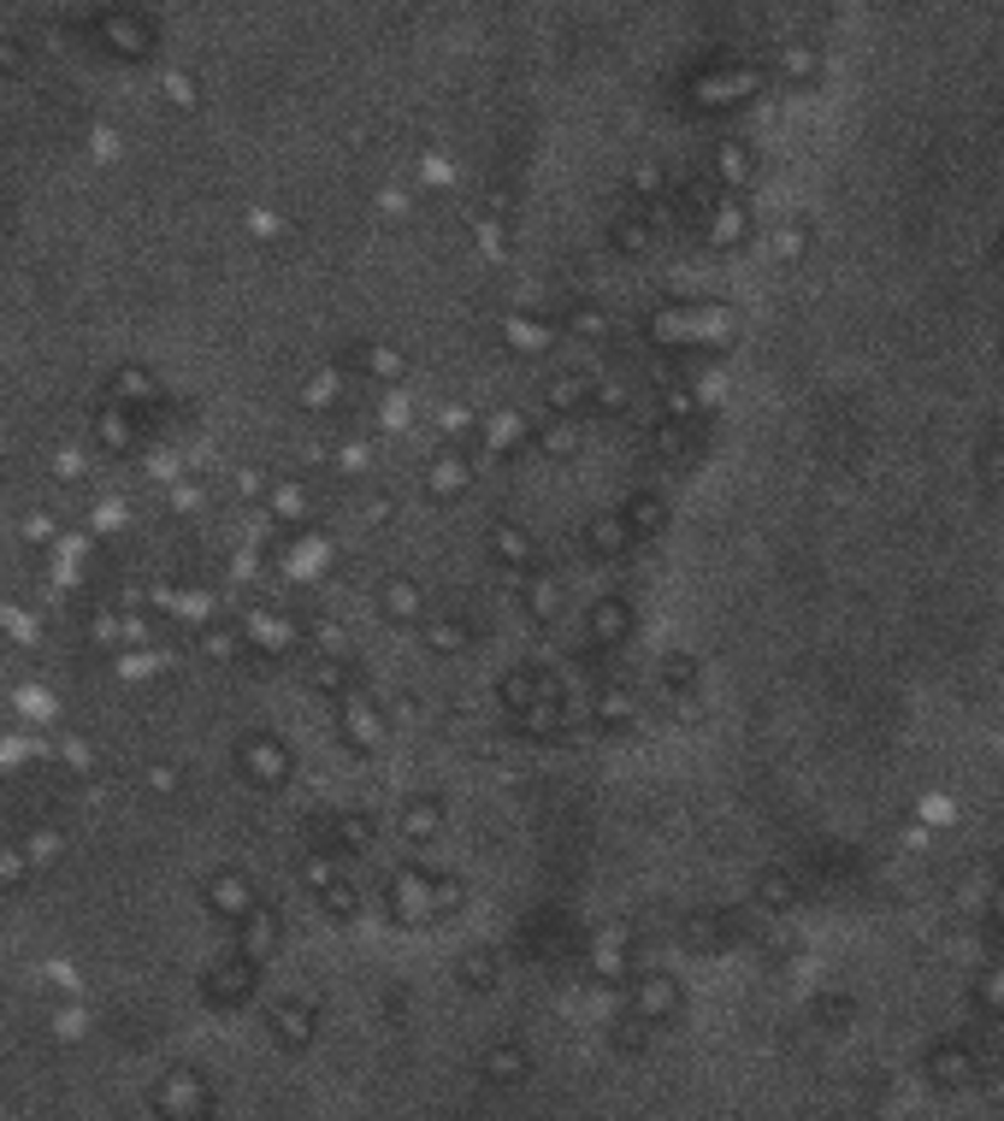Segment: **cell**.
I'll return each mask as SVG.
<instances>
[{
  "label": "cell",
  "instance_id": "6da1fadb",
  "mask_svg": "<svg viewBox=\"0 0 1004 1121\" xmlns=\"http://www.w3.org/2000/svg\"><path fill=\"white\" fill-rule=\"evenodd\" d=\"M490 556H497V567H508L515 579L538 573V538L526 526H515V520H503L497 531H490Z\"/></svg>",
  "mask_w": 1004,
  "mask_h": 1121
},
{
  "label": "cell",
  "instance_id": "277c9868",
  "mask_svg": "<svg viewBox=\"0 0 1004 1121\" xmlns=\"http://www.w3.org/2000/svg\"><path fill=\"white\" fill-rule=\"evenodd\" d=\"M473 485V467H467V455H437L432 461V473H425V490L437 496V503H450V496H462Z\"/></svg>",
  "mask_w": 1004,
  "mask_h": 1121
},
{
  "label": "cell",
  "instance_id": "52a82bcc",
  "mask_svg": "<svg viewBox=\"0 0 1004 1121\" xmlns=\"http://www.w3.org/2000/svg\"><path fill=\"white\" fill-rule=\"evenodd\" d=\"M508 342H515L520 355H532V349H543V342H550V325L532 319V314H515V319H508Z\"/></svg>",
  "mask_w": 1004,
  "mask_h": 1121
},
{
  "label": "cell",
  "instance_id": "3957f363",
  "mask_svg": "<svg viewBox=\"0 0 1004 1121\" xmlns=\"http://www.w3.org/2000/svg\"><path fill=\"white\" fill-rule=\"evenodd\" d=\"M485 431V443L497 448V455H526V448H532V437H538V420H526V413H490V420L479 425Z\"/></svg>",
  "mask_w": 1004,
  "mask_h": 1121
},
{
  "label": "cell",
  "instance_id": "8992f818",
  "mask_svg": "<svg viewBox=\"0 0 1004 1121\" xmlns=\"http://www.w3.org/2000/svg\"><path fill=\"white\" fill-rule=\"evenodd\" d=\"M384 614L390 620H425V596H420V584H408V579H397L384 591Z\"/></svg>",
  "mask_w": 1004,
  "mask_h": 1121
},
{
  "label": "cell",
  "instance_id": "5b68a950",
  "mask_svg": "<svg viewBox=\"0 0 1004 1121\" xmlns=\"http://www.w3.org/2000/svg\"><path fill=\"white\" fill-rule=\"evenodd\" d=\"M532 448H538V455H550V461H568L573 448H580V425H573V420H550V425H538Z\"/></svg>",
  "mask_w": 1004,
  "mask_h": 1121
},
{
  "label": "cell",
  "instance_id": "7a4b0ae2",
  "mask_svg": "<svg viewBox=\"0 0 1004 1121\" xmlns=\"http://www.w3.org/2000/svg\"><path fill=\"white\" fill-rule=\"evenodd\" d=\"M420 626H425V644H432L437 655H450V649L467 655L473 649V620L462 609H425Z\"/></svg>",
  "mask_w": 1004,
  "mask_h": 1121
}]
</instances>
